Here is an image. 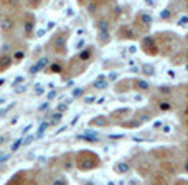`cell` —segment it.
<instances>
[{
  "instance_id": "9c48e42d",
  "label": "cell",
  "mask_w": 188,
  "mask_h": 185,
  "mask_svg": "<svg viewBox=\"0 0 188 185\" xmlns=\"http://www.w3.org/2000/svg\"><path fill=\"white\" fill-rule=\"evenodd\" d=\"M51 71H55V73H61V65L60 63L51 65Z\"/></svg>"
},
{
  "instance_id": "d6986e66",
  "label": "cell",
  "mask_w": 188,
  "mask_h": 185,
  "mask_svg": "<svg viewBox=\"0 0 188 185\" xmlns=\"http://www.w3.org/2000/svg\"><path fill=\"white\" fill-rule=\"evenodd\" d=\"M55 41H56L58 45H63V43H65V38H63V36H60V38H55Z\"/></svg>"
},
{
  "instance_id": "603a6c76",
  "label": "cell",
  "mask_w": 188,
  "mask_h": 185,
  "mask_svg": "<svg viewBox=\"0 0 188 185\" xmlns=\"http://www.w3.org/2000/svg\"><path fill=\"white\" fill-rule=\"evenodd\" d=\"M38 71H40V68H38V66H33V68L30 69V73H38Z\"/></svg>"
},
{
  "instance_id": "7c38bea8",
  "label": "cell",
  "mask_w": 188,
  "mask_h": 185,
  "mask_svg": "<svg viewBox=\"0 0 188 185\" xmlns=\"http://www.w3.org/2000/svg\"><path fill=\"white\" fill-rule=\"evenodd\" d=\"M23 56H25L23 51H15V53H13V58H15V60H22Z\"/></svg>"
},
{
  "instance_id": "e0dca14e",
  "label": "cell",
  "mask_w": 188,
  "mask_h": 185,
  "mask_svg": "<svg viewBox=\"0 0 188 185\" xmlns=\"http://www.w3.org/2000/svg\"><path fill=\"white\" fill-rule=\"evenodd\" d=\"M53 185H66V183H65V180H63V179H58V180H55V183H53Z\"/></svg>"
},
{
  "instance_id": "30bf717a",
  "label": "cell",
  "mask_w": 188,
  "mask_h": 185,
  "mask_svg": "<svg viewBox=\"0 0 188 185\" xmlns=\"http://www.w3.org/2000/svg\"><path fill=\"white\" fill-rule=\"evenodd\" d=\"M140 18H142V22H144V23H150V22H152V17H150V15H147V13H144Z\"/></svg>"
},
{
  "instance_id": "f1b7e54d",
  "label": "cell",
  "mask_w": 188,
  "mask_h": 185,
  "mask_svg": "<svg viewBox=\"0 0 188 185\" xmlns=\"http://www.w3.org/2000/svg\"><path fill=\"white\" fill-rule=\"evenodd\" d=\"M107 185H114V182H109V183H107Z\"/></svg>"
},
{
  "instance_id": "8fae6325",
  "label": "cell",
  "mask_w": 188,
  "mask_h": 185,
  "mask_svg": "<svg viewBox=\"0 0 188 185\" xmlns=\"http://www.w3.org/2000/svg\"><path fill=\"white\" fill-rule=\"evenodd\" d=\"M46 126H48L46 122H45V124H41V126H40V129H38V134H36V137H41V136H43V131L46 129Z\"/></svg>"
},
{
  "instance_id": "7402d4cb",
  "label": "cell",
  "mask_w": 188,
  "mask_h": 185,
  "mask_svg": "<svg viewBox=\"0 0 188 185\" xmlns=\"http://www.w3.org/2000/svg\"><path fill=\"white\" fill-rule=\"evenodd\" d=\"M83 93V89H74V93H73V96H79V94Z\"/></svg>"
},
{
  "instance_id": "3957f363",
  "label": "cell",
  "mask_w": 188,
  "mask_h": 185,
  "mask_svg": "<svg viewBox=\"0 0 188 185\" xmlns=\"http://www.w3.org/2000/svg\"><path fill=\"white\" fill-rule=\"evenodd\" d=\"M0 25H2V28H3V30H10V28L13 27V23H12V20H10V18H3Z\"/></svg>"
},
{
  "instance_id": "83f0119b",
  "label": "cell",
  "mask_w": 188,
  "mask_h": 185,
  "mask_svg": "<svg viewBox=\"0 0 188 185\" xmlns=\"http://www.w3.org/2000/svg\"><path fill=\"white\" fill-rule=\"evenodd\" d=\"M46 107H48V104H46V103H45V104H41V106H40V109H41V111H43V109H46Z\"/></svg>"
},
{
  "instance_id": "cb8c5ba5",
  "label": "cell",
  "mask_w": 188,
  "mask_h": 185,
  "mask_svg": "<svg viewBox=\"0 0 188 185\" xmlns=\"http://www.w3.org/2000/svg\"><path fill=\"white\" fill-rule=\"evenodd\" d=\"M25 28H27V32H31L33 25H31V23H27V25H25Z\"/></svg>"
},
{
  "instance_id": "52a82bcc",
  "label": "cell",
  "mask_w": 188,
  "mask_h": 185,
  "mask_svg": "<svg viewBox=\"0 0 188 185\" xmlns=\"http://www.w3.org/2000/svg\"><path fill=\"white\" fill-rule=\"evenodd\" d=\"M89 56H91V51L89 50H84V51H81V53H79V58L81 60H89Z\"/></svg>"
},
{
  "instance_id": "44dd1931",
  "label": "cell",
  "mask_w": 188,
  "mask_h": 185,
  "mask_svg": "<svg viewBox=\"0 0 188 185\" xmlns=\"http://www.w3.org/2000/svg\"><path fill=\"white\" fill-rule=\"evenodd\" d=\"M140 119H142V121H148V119H150V116H148V114H142Z\"/></svg>"
},
{
  "instance_id": "277c9868",
  "label": "cell",
  "mask_w": 188,
  "mask_h": 185,
  "mask_svg": "<svg viewBox=\"0 0 188 185\" xmlns=\"http://www.w3.org/2000/svg\"><path fill=\"white\" fill-rule=\"evenodd\" d=\"M98 27L101 28V33H106V32H107V28H109V23L106 22V20H101L98 23Z\"/></svg>"
},
{
  "instance_id": "5b68a950",
  "label": "cell",
  "mask_w": 188,
  "mask_h": 185,
  "mask_svg": "<svg viewBox=\"0 0 188 185\" xmlns=\"http://www.w3.org/2000/svg\"><path fill=\"white\" fill-rule=\"evenodd\" d=\"M10 56H7V55H3L2 58H0V66H8L10 65Z\"/></svg>"
},
{
  "instance_id": "d4e9b609",
  "label": "cell",
  "mask_w": 188,
  "mask_h": 185,
  "mask_svg": "<svg viewBox=\"0 0 188 185\" xmlns=\"http://www.w3.org/2000/svg\"><path fill=\"white\" fill-rule=\"evenodd\" d=\"M168 15H170V12H168V10H165V12L162 13V17H163V18H168Z\"/></svg>"
},
{
  "instance_id": "8992f818",
  "label": "cell",
  "mask_w": 188,
  "mask_h": 185,
  "mask_svg": "<svg viewBox=\"0 0 188 185\" xmlns=\"http://www.w3.org/2000/svg\"><path fill=\"white\" fill-rule=\"evenodd\" d=\"M106 84H107V83L104 81V76H99V78H98V83H96L94 86H96V88H101V89H102V88H106Z\"/></svg>"
},
{
  "instance_id": "f546056e",
  "label": "cell",
  "mask_w": 188,
  "mask_h": 185,
  "mask_svg": "<svg viewBox=\"0 0 188 185\" xmlns=\"http://www.w3.org/2000/svg\"><path fill=\"white\" fill-rule=\"evenodd\" d=\"M2 103H3V99H2V98H0V104H2Z\"/></svg>"
},
{
  "instance_id": "6da1fadb",
  "label": "cell",
  "mask_w": 188,
  "mask_h": 185,
  "mask_svg": "<svg viewBox=\"0 0 188 185\" xmlns=\"http://www.w3.org/2000/svg\"><path fill=\"white\" fill-rule=\"evenodd\" d=\"M96 165H98V159H91V160H88V159H86L84 162H79V169L88 170V169H93V167H96Z\"/></svg>"
},
{
  "instance_id": "4fadbf2b",
  "label": "cell",
  "mask_w": 188,
  "mask_h": 185,
  "mask_svg": "<svg viewBox=\"0 0 188 185\" xmlns=\"http://www.w3.org/2000/svg\"><path fill=\"white\" fill-rule=\"evenodd\" d=\"M160 109H163V111H168V109H170V104H168V103H160Z\"/></svg>"
},
{
  "instance_id": "4316f807",
  "label": "cell",
  "mask_w": 188,
  "mask_h": 185,
  "mask_svg": "<svg viewBox=\"0 0 188 185\" xmlns=\"http://www.w3.org/2000/svg\"><path fill=\"white\" fill-rule=\"evenodd\" d=\"M101 38H102V40L106 41V40H107V35H106V33H101Z\"/></svg>"
},
{
  "instance_id": "ffe728a7",
  "label": "cell",
  "mask_w": 188,
  "mask_h": 185,
  "mask_svg": "<svg viewBox=\"0 0 188 185\" xmlns=\"http://www.w3.org/2000/svg\"><path fill=\"white\" fill-rule=\"evenodd\" d=\"M58 109H60V114L63 111H66V104H60V106H58Z\"/></svg>"
},
{
  "instance_id": "7a4b0ae2",
  "label": "cell",
  "mask_w": 188,
  "mask_h": 185,
  "mask_svg": "<svg viewBox=\"0 0 188 185\" xmlns=\"http://www.w3.org/2000/svg\"><path fill=\"white\" fill-rule=\"evenodd\" d=\"M115 170H117V172H120V174H125V172H129V164H125V162H120V164H117V165H115Z\"/></svg>"
},
{
  "instance_id": "9a60e30c",
  "label": "cell",
  "mask_w": 188,
  "mask_h": 185,
  "mask_svg": "<svg viewBox=\"0 0 188 185\" xmlns=\"http://www.w3.org/2000/svg\"><path fill=\"white\" fill-rule=\"evenodd\" d=\"M20 145H22V141H17V142H13L12 149H13V150H17V149H18V147H20Z\"/></svg>"
},
{
  "instance_id": "484cf974",
  "label": "cell",
  "mask_w": 188,
  "mask_h": 185,
  "mask_svg": "<svg viewBox=\"0 0 188 185\" xmlns=\"http://www.w3.org/2000/svg\"><path fill=\"white\" fill-rule=\"evenodd\" d=\"M22 81H23V78H22V76H18V78L15 79V86H17V84H18V83H22Z\"/></svg>"
},
{
  "instance_id": "2e32d148",
  "label": "cell",
  "mask_w": 188,
  "mask_h": 185,
  "mask_svg": "<svg viewBox=\"0 0 188 185\" xmlns=\"http://www.w3.org/2000/svg\"><path fill=\"white\" fill-rule=\"evenodd\" d=\"M93 124H99V126H102V124H106V122L99 117V119H94V121H93Z\"/></svg>"
},
{
  "instance_id": "ac0fdd59",
  "label": "cell",
  "mask_w": 188,
  "mask_h": 185,
  "mask_svg": "<svg viewBox=\"0 0 188 185\" xmlns=\"http://www.w3.org/2000/svg\"><path fill=\"white\" fill-rule=\"evenodd\" d=\"M60 119H61V114H60V112H58V114H55V116H53V122H58Z\"/></svg>"
},
{
  "instance_id": "5bb4252c",
  "label": "cell",
  "mask_w": 188,
  "mask_h": 185,
  "mask_svg": "<svg viewBox=\"0 0 188 185\" xmlns=\"http://www.w3.org/2000/svg\"><path fill=\"white\" fill-rule=\"evenodd\" d=\"M45 65H48V60L43 58V60H40V63H38L36 66H38V68H41V66H45Z\"/></svg>"
},
{
  "instance_id": "ba28073f",
  "label": "cell",
  "mask_w": 188,
  "mask_h": 185,
  "mask_svg": "<svg viewBox=\"0 0 188 185\" xmlns=\"http://www.w3.org/2000/svg\"><path fill=\"white\" fill-rule=\"evenodd\" d=\"M137 86L140 88V89H148V83L142 81V79H139V81H137Z\"/></svg>"
}]
</instances>
